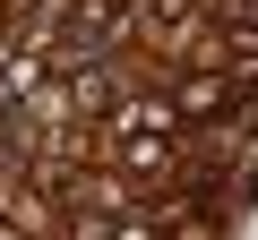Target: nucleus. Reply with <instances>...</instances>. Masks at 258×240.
Listing matches in <instances>:
<instances>
[{
    "label": "nucleus",
    "instance_id": "3",
    "mask_svg": "<svg viewBox=\"0 0 258 240\" xmlns=\"http://www.w3.org/2000/svg\"><path fill=\"white\" fill-rule=\"evenodd\" d=\"M164 163H172V129H129L120 172H138V180H147V172H164Z\"/></svg>",
    "mask_w": 258,
    "mask_h": 240
},
{
    "label": "nucleus",
    "instance_id": "4",
    "mask_svg": "<svg viewBox=\"0 0 258 240\" xmlns=\"http://www.w3.org/2000/svg\"><path fill=\"white\" fill-rule=\"evenodd\" d=\"M69 103H78L86 120H103V111H112L120 94H112V77H103V69H78V86H69Z\"/></svg>",
    "mask_w": 258,
    "mask_h": 240
},
{
    "label": "nucleus",
    "instance_id": "8",
    "mask_svg": "<svg viewBox=\"0 0 258 240\" xmlns=\"http://www.w3.org/2000/svg\"><path fill=\"white\" fill-rule=\"evenodd\" d=\"M0 240H26V231H18V223H0Z\"/></svg>",
    "mask_w": 258,
    "mask_h": 240
},
{
    "label": "nucleus",
    "instance_id": "7",
    "mask_svg": "<svg viewBox=\"0 0 258 240\" xmlns=\"http://www.w3.org/2000/svg\"><path fill=\"white\" fill-rule=\"evenodd\" d=\"M172 240H207V223H181V231H172Z\"/></svg>",
    "mask_w": 258,
    "mask_h": 240
},
{
    "label": "nucleus",
    "instance_id": "2",
    "mask_svg": "<svg viewBox=\"0 0 258 240\" xmlns=\"http://www.w3.org/2000/svg\"><path fill=\"white\" fill-rule=\"evenodd\" d=\"M224 103H232V86H224L215 69H189V77H181V94H172V120H215Z\"/></svg>",
    "mask_w": 258,
    "mask_h": 240
},
{
    "label": "nucleus",
    "instance_id": "1",
    "mask_svg": "<svg viewBox=\"0 0 258 240\" xmlns=\"http://www.w3.org/2000/svg\"><path fill=\"white\" fill-rule=\"evenodd\" d=\"M43 69H52V60H43V43H0V103L18 111V103L43 86Z\"/></svg>",
    "mask_w": 258,
    "mask_h": 240
},
{
    "label": "nucleus",
    "instance_id": "5",
    "mask_svg": "<svg viewBox=\"0 0 258 240\" xmlns=\"http://www.w3.org/2000/svg\"><path fill=\"white\" fill-rule=\"evenodd\" d=\"M78 9H86L95 26H112V35H120V18H129V0H78Z\"/></svg>",
    "mask_w": 258,
    "mask_h": 240
},
{
    "label": "nucleus",
    "instance_id": "6",
    "mask_svg": "<svg viewBox=\"0 0 258 240\" xmlns=\"http://www.w3.org/2000/svg\"><path fill=\"white\" fill-rule=\"evenodd\" d=\"M95 240H155V231H147V223H129V214H120V223H112V231H95Z\"/></svg>",
    "mask_w": 258,
    "mask_h": 240
}]
</instances>
